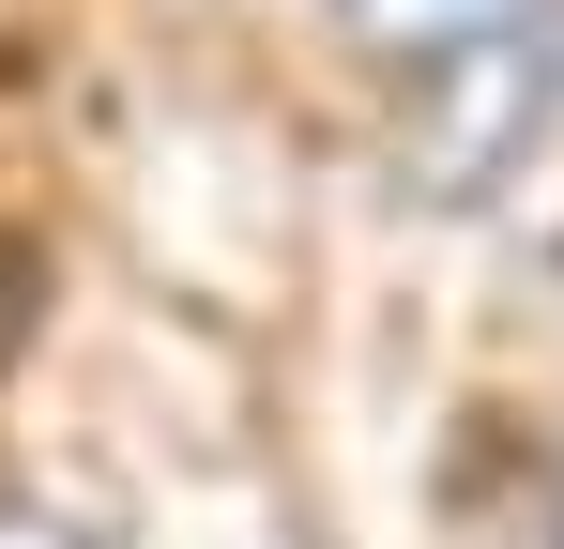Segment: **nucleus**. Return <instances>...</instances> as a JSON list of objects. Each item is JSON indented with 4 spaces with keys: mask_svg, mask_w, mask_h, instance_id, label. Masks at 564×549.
<instances>
[{
    "mask_svg": "<svg viewBox=\"0 0 564 549\" xmlns=\"http://www.w3.org/2000/svg\"><path fill=\"white\" fill-rule=\"evenodd\" d=\"M0 549H107V535H77V519H31V504H0Z\"/></svg>",
    "mask_w": 564,
    "mask_h": 549,
    "instance_id": "nucleus-2",
    "label": "nucleus"
},
{
    "mask_svg": "<svg viewBox=\"0 0 564 549\" xmlns=\"http://www.w3.org/2000/svg\"><path fill=\"white\" fill-rule=\"evenodd\" d=\"M550 0H336V31L367 46V62H488V46H519Z\"/></svg>",
    "mask_w": 564,
    "mask_h": 549,
    "instance_id": "nucleus-1",
    "label": "nucleus"
}]
</instances>
